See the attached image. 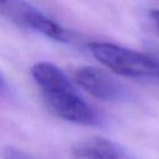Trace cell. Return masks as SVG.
<instances>
[{
  "instance_id": "obj_1",
  "label": "cell",
  "mask_w": 159,
  "mask_h": 159,
  "mask_svg": "<svg viewBox=\"0 0 159 159\" xmlns=\"http://www.w3.org/2000/svg\"><path fill=\"white\" fill-rule=\"evenodd\" d=\"M31 76L39 86L50 109L66 122L81 125H98L101 117L76 91L67 75L56 65L37 62Z\"/></svg>"
},
{
  "instance_id": "obj_2",
  "label": "cell",
  "mask_w": 159,
  "mask_h": 159,
  "mask_svg": "<svg viewBox=\"0 0 159 159\" xmlns=\"http://www.w3.org/2000/svg\"><path fill=\"white\" fill-rule=\"evenodd\" d=\"M88 48L98 62L117 75L159 80V60L155 57L109 42H91Z\"/></svg>"
},
{
  "instance_id": "obj_3",
  "label": "cell",
  "mask_w": 159,
  "mask_h": 159,
  "mask_svg": "<svg viewBox=\"0 0 159 159\" xmlns=\"http://www.w3.org/2000/svg\"><path fill=\"white\" fill-rule=\"evenodd\" d=\"M0 16L27 30L60 42L70 41V34L27 0H0Z\"/></svg>"
},
{
  "instance_id": "obj_4",
  "label": "cell",
  "mask_w": 159,
  "mask_h": 159,
  "mask_svg": "<svg viewBox=\"0 0 159 159\" xmlns=\"http://www.w3.org/2000/svg\"><path fill=\"white\" fill-rule=\"evenodd\" d=\"M75 80L81 88L99 101L118 102L127 96L124 87L118 81L96 67H80L75 73Z\"/></svg>"
},
{
  "instance_id": "obj_5",
  "label": "cell",
  "mask_w": 159,
  "mask_h": 159,
  "mask_svg": "<svg viewBox=\"0 0 159 159\" xmlns=\"http://www.w3.org/2000/svg\"><path fill=\"white\" fill-rule=\"evenodd\" d=\"M72 155L76 159H134L127 148L103 137L80 142L72 148Z\"/></svg>"
},
{
  "instance_id": "obj_6",
  "label": "cell",
  "mask_w": 159,
  "mask_h": 159,
  "mask_svg": "<svg viewBox=\"0 0 159 159\" xmlns=\"http://www.w3.org/2000/svg\"><path fill=\"white\" fill-rule=\"evenodd\" d=\"M1 158L2 159H36L29 153L20 150L15 147H10V145L4 147L1 149Z\"/></svg>"
},
{
  "instance_id": "obj_7",
  "label": "cell",
  "mask_w": 159,
  "mask_h": 159,
  "mask_svg": "<svg viewBox=\"0 0 159 159\" xmlns=\"http://www.w3.org/2000/svg\"><path fill=\"white\" fill-rule=\"evenodd\" d=\"M7 91H9L7 82H6L5 77L0 73V96H4L5 93H7Z\"/></svg>"
},
{
  "instance_id": "obj_8",
  "label": "cell",
  "mask_w": 159,
  "mask_h": 159,
  "mask_svg": "<svg viewBox=\"0 0 159 159\" xmlns=\"http://www.w3.org/2000/svg\"><path fill=\"white\" fill-rule=\"evenodd\" d=\"M149 15H150L152 20L154 21V24H155V26H157V29H158V31H159V10H157V9L150 10Z\"/></svg>"
}]
</instances>
